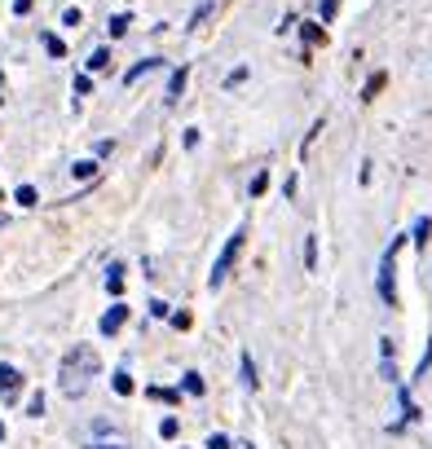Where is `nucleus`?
<instances>
[{
    "mask_svg": "<svg viewBox=\"0 0 432 449\" xmlns=\"http://www.w3.org/2000/svg\"><path fill=\"white\" fill-rule=\"evenodd\" d=\"M234 449H252V445H234Z\"/></svg>",
    "mask_w": 432,
    "mask_h": 449,
    "instance_id": "bb28decb",
    "label": "nucleus"
},
{
    "mask_svg": "<svg viewBox=\"0 0 432 449\" xmlns=\"http://www.w3.org/2000/svg\"><path fill=\"white\" fill-rule=\"evenodd\" d=\"M44 48H49V53H53V58H62V53H66V44H62L58 36H44Z\"/></svg>",
    "mask_w": 432,
    "mask_h": 449,
    "instance_id": "aec40b11",
    "label": "nucleus"
},
{
    "mask_svg": "<svg viewBox=\"0 0 432 449\" xmlns=\"http://www.w3.org/2000/svg\"><path fill=\"white\" fill-rule=\"evenodd\" d=\"M31 5H36V0H13V13H27Z\"/></svg>",
    "mask_w": 432,
    "mask_h": 449,
    "instance_id": "393cba45",
    "label": "nucleus"
},
{
    "mask_svg": "<svg viewBox=\"0 0 432 449\" xmlns=\"http://www.w3.org/2000/svg\"><path fill=\"white\" fill-rule=\"evenodd\" d=\"M18 392H23V375L13 370V365H0V396H5V401H18Z\"/></svg>",
    "mask_w": 432,
    "mask_h": 449,
    "instance_id": "20e7f679",
    "label": "nucleus"
},
{
    "mask_svg": "<svg viewBox=\"0 0 432 449\" xmlns=\"http://www.w3.org/2000/svg\"><path fill=\"white\" fill-rule=\"evenodd\" d=\"M106 291H110L115 299L124 295V269H120V264H110V273H106Z\"/></svg>",
    "mask_w": 432,
    "mask_h": 449,
    "instance_id": "423d86ee",
    "label": "nucleus"
},
{
    "mask_svg": "<svg viewBox=\"0 0 432 449\" xmlns=\"http://www.w3.org/2000/svg\"><path fill=\"white\" fill-rule=\"evenodd\" d=\"M0 203H5V194H0Z\"/></svg>",
    "mask_w": 432,
    "mask_h": 449,
    "instance_id": "cd10ccee",
    "label": "nucleus"
},
{
    "mask_svg": "<svg viewBox=\"0 0 432 449\" xmlns=\"http://www.w3.org/2000/svg\"><path fill=\"white\" fill-rule=\"evenodd\" d=\"M124 322H128V304H124V299H115L110 313L102 318V335H120V326H124Z\"/></svg>",
    "mask_w": 432,
    "mask_h": 449,
    "instance_id": "39448f33",
    "label": "nucleus"
},
{
    "mask_svg": "<svg viewBox=\"0 0 432 449\" xmlns=\"http://www.w3.org/2000/svg\"><path fill=\"white\" fill-rule=\"evenodd\" d=\"M89 449H128V445H89Z\"/></svg>",
    "mask_w": 432,
    "mask_h": 449,
    "instance_id": "a878e982",
    "label": "nucleus"
},
{
    "mask_svg": "<svg viewBox=\"0 0 432 449\" xmlns=\"http://www.w3.org/2000/svg\"><path fill=\"white\" fill-rule=\"evenodd\" d=\"M208 449H234V441H229L225 431H212V436H208Z\"/></svg>",
    "mask_w": 432,
    "mask_h": 449,
    "instance_id": "4468645a",
    "label": "nucleus"
},
{
    "mask_svg": "<svg viewBox=\"0 0 432 449\" xmlns=\"http://www.w3.org/2000/svg\"><path fill=\"white\" fill-rule=\"evenodd\" d=\"M0 84H5V75H0Z\"/></svg>",
    "mask_w": 432,
    "mask_h": 449,
    "instance_id": "c85d7f7f",
    "label": "nucleus"
},
{
    "mask_svg": "<svg viewBox=\"0 0 432 449\" xmlns=\"http://www.w3.org/2000/svg\"><path fill=\"white\" fill-rule=\"evenodd\" d=\"M397 252H402V238H393V247L384 252V260H379V299H384V304H397V282H393Z\"/></svg>",
    "mask_w": 432,
    "mask_h": 449,
    "instance_id": "7ed1b4c3",
    "label": "nucleus"
},
{
    "mask_svg": "<svg viewBox=\"0 0 432 449\" xmlns=\"http://www.w3.org/2000/svg\"><path fill=\"white\" fill-rule=\"evenodd\" d=\"M265 186H269V172H256V176H252V198H260Z\"/></svg>",
    "mask_w": 432,
    "mask_h": 449,
    "instance_id": "6ab92c4d",
    "label": "nucleus"
},
{
    "mask_svg": "<svg viewBox=\"0 0 432 449\" xmlns=\"http://www.w3.org/2000/svg\"><path fill=\"white\" fill-rule=\"evenodd\" d=\"M181 89H186V66H181V71H177V75H172V89H168V97H177V93H181Z\"/></svg>",
    "mask_w": 432,
    "mask_h": 449,
    "instance_id": "4be33fe9",
    "label": "nucleus"
},
{
    "mask_svg": "<svg viewBox=\"0 0 432 449\" xmlns=\"http://www.w3.org/2000/svg\"><path fill=\"white\" fill-rule=\"evenodd\" d=\"M155 66H159V62H155V58H151V62H141V66H132V71H128V75H124V79H128V84H137V79H141V75H146V71H155Z\"/></svg>",
    "mask_w": 432,
    "mask_h": 449,
    "instance_id": "9b49d317",
    "label": "nucleus"
},
{
    "mask_svg": "<svg viewBox=\"0 0 432 449\" xmlns=\"http://www.w3.org/2000/svg\"><path fill=\"white\" fill-rule=\"evenodd\" d=\"M71 172H75L80 181H93V176H97V163H93V159H84V163H75Z\"/></svg>",
    "mask_w": 432,
    "mask_h": 449,
    "instance_id": "9d476101",
    "label": "nucleus"
},
{
    "mask_svg": "<svg viewBox=\"0 0 432 449\" xmlns=\"http://www.w3.org/2000/svg\"><path fill=\"white\" fill-rule=\"evenodd\" d=\"M243 384L256 388V365H252V357H243Z\"/></svg>",
    "mask_w": 432,
    "mask_h": 449,
    "instance_id": "412c9836",
    "label": "nucleus"
},
{
    "mask_svg": "<svg viewBox=\"0 0 432 449\" xmlns=\"http://www.w3.org/2000/svg\"><path fill=\"white\" fill-rule=\"evenodd\" d=\"M186 392H190V396H203V379H198L194 370L186 375Z\"/></svg>",
    "mask_w": 432,
    "mask_h": 449,
    "instance_id": "a211bd4d",
    "label": "nucleus"
},
{
    "mask_svg": "<svg viewBox=\"0 0 432 449\" xmlns=\"http://www.w3.org/2000/svg\"><path fill=\"white\" fill-rule=\"evenodd\" d=\"M177 431H181V423H177V419H172V414H168V419H163V423H159V436H163V441H172V436H177Z\"/></svg>",
    "mask_w": 432,
    "mask_h": 449,
    "instance_id": "ddd939ff",
    "label": "nucleus"
},
{
    "mask_svg": "<svg viewBox=\"0 0 432 449\" xmlns=\"http://www.w3.org/2000/svg\"><path fill=\"white\" fill-rule=\"evenodd\" d=\"M27 414H31V419H40V414H44V392H36V396L27 401Z\"/></svg>",
    "mask_w": 432,
    "mask_h": 449,
    "instance_id": "dca6fc26",
    "label": "nucleus"
},
{
    "mask_svg": "<svg viewBox=\"0 0 432 449\" xmlns=\"http://www.w3.org/2000/svg\"><path fill=\"white\" fill-rule=\"evenodd\" d=\"M243 238H247L243 229H234V234L225 238V247H221V256H216V264H212V278H208L212 287H221V282L229 278V269H234V260H239V252H243Z\"/></svg>",
    "mask_w": 432,
    "mask_h": 449,
    "instance_id": "f03ea898",
    "label": "nucleus"
},
{
    "mask_svg": "<svg viewBox=\"0 0 432 449\" xmlns=\"http://www.w3.org/2000/svg\"><path fill=\"white\" fill-rule=\"evenodd\" d=\"M428 234H432V221H428V216H419V221H414V242H428Z\"/></svg>",
    "mask_w": 432,
    "mask_h": 449,
    "instance_id": "1a4fd4ad",
    "label": "nucleus"
},
{
    "mask_svg": "<svg viewBox=\"0 0 432 449\" xmlns=\"http://www.w3.org/2000/svg\"><path fill=\"white\" fill-rule=\"evenodd\" d=\"M106 27H110V36H115V40H120V36H124V31H128V13H120V18H110Z\"/></svg>",
    "mask_w": 432,
    "mask_h": 449,
    "instance_id": "f3484780",
    "label": "nucleus"
},
{
    "mask_svg": "<svg viewBox=\"0 0 432 449\" xmlns=\"http://www.w3.org/2000/svg\"><path fill=\"white\" fill-rule=\"evenodd\" d=\"M89 89H93V79H89V75H75V93L89 97Z\"/></svg>",
    "mask_w": 432,
    "mask_h": 449,
    "instance_id": "5701e85b",
    "label": "nucleus"
},
{
    "mask_svg": "<svg viewBox=\"0 0 432 449\" xmlns=\"http://www.w3.org/2000/svg\"><path fill=\"white\" fill-rule=\"evenodd\" d=\"M106 66H110V53H106V48H97V53L89 58V71H106Z\"/></svg>",
    "mask_w": 432,
    "mask_h": 449,
    "instance_id": "f8f14e48",
    "label": "nucleus"
},
{
    "mask_svg": "<svg viewBox=\"0 0 432 449\" xmlns=\"http://www.w3.org/2000/svg\"><path fill=\"white\" fill-rule=\"evenodd\" d=\"M97 370H102L97 353H93L89 344H75V353H66V361H62V392H66V396H80Z\"/></svg>",
    "mask_w": 432,
    "mask_h": 449,
    "instance_id": "f257e3e1",
    "label": "nucleus"
},
{
    "mask_svg": "<svg viewBox=\"0 0 432 449\" xmlns=\"http://www.w3.org/2000/svg\"><path fill=\"white\" fill-rule=\"evenodd\" d=\"M336 9H340V0H322V18H336Z\"/></svg>",
    "mask_w": 432,
    "mask_h": 449,
    "instance_id": "b1692460",
    "label": "nucleus"
},
{
    "mask_svg": "<svg viewBox=\"0 0 432 449\" xmlns=\"http://www.w3.org/2000/svg\"><path fill=\"white\" fill-rule=\"evenodd\" d=\"M305 269H309V273L318 269V238H313V234L305 238Z\"/></svg>",
    "mask_w": 432,
    "mask_h": 449,
    "instance_id": "6e6552de",
    "label": "nucleus"
},
{
    "mask_svg": "<svg viewBox=\"0 0 432 449\" xmlns=\"http://www.w3.org/2000/svg\"><path fill=\"white\" fill-rule=\"evenodd\" d=\"M115 392H120V396H132V375H115Z\"/></svg>",
    "mask_w": 432,
    "mask_h": 449,
    "instance_id": "2eb2a0df",
    "label": "nucleus"
},
{
    "mask_svg": "<svg viewBox=\"0 0 432 449\" xmlns=\"http://www.w3.org/2000/svg\"><path fill=\"white\" fill-rule=\"evenodd\" d=\"M13 203H23V207H36V203H40L36 186H18V190H13Z\"/></svg>",
    "mask_w": 432,
    "mask_h": 449,
    "instance_id": "0eeeda50",
    "label": "nucleus"
}]
</instances>
